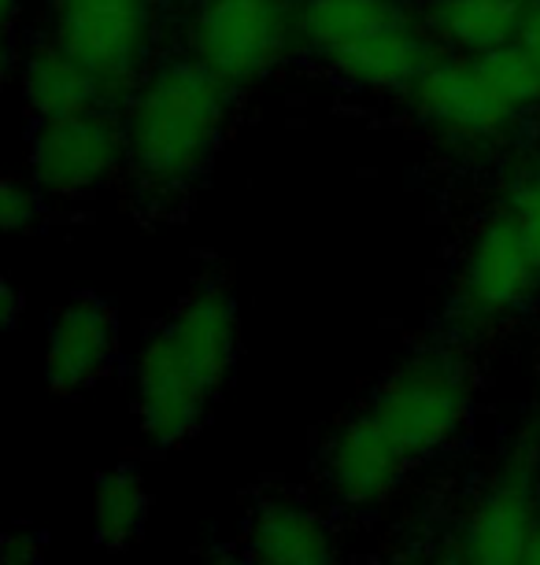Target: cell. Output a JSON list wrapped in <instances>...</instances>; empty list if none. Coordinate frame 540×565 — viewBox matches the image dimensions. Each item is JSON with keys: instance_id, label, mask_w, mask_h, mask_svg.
<instances>
[{"instance_id": "1", "label": "cell", "mask_w": 540, "mask_h": 565, "mask_svg": "<svg viewBox=\"0 0 540 565\" xmlns=\"http://www.w3.org/2000/svg\"><path fill=\"white\" fill-rule=\"evenodd\" d=\"M241 315L226 285L204 281L148 333L134 362V414L145 440L182 447L237 366Z\"/></svg>"}, {"instance_id": "2", "label": "cell", "mask_w": 540, "mask_h": 565, "mask_svg": "<svg viewBox=\"0 0 540 565\" xmlns=\"http://www.w3.org/2000/svg\"><path fill=\"white\" fill-rule=\"evenodd\" d=\"M230 122V85L193 56L163 60L126 104V159L148 193H182L204 174Z\"/></svg>"}, {"instance_id": "3", "label": "cell", "mask_w": 540, "mask_h": 565, "mask_svg": "<svg viewBox=\"0 0 540 565\" xmlns=\"http://www.w3.org/2000/svg\"><path fill=\"white\" fill-rule=\"evenodd\" d=\"M474 377L463 355L448 348H419L378 381L367 411L393 433V440L422 462L467 429Z\"/></svg>"}, {"instance_id": "4", "label": "cell", "mask_w": 540, "mask_h": 565, "mask_svg": "<svg viewBox=\"0 0 540 565\" xmlns=\"http://www.w3.org/2000/svg\"><path fill=\"white\" fill-rule=\"evenodd\" d=\"M189 56L234 85H252L278 67L293 45L285 0H200L189 15Z\"/></svg>"}, {"instance_id": "5", "label": "cell", "mask_w": 540, "mask_h": 565, "mask_svg": "<svg viewBox=\"0 0 540 565\" xmlns=\"http://www.w3.org/2000/svg\"><path fill=\"white\" fill-rule=\"evenodd\" d=\"M56 41L86 63L104 93L137 89L156 41V0H60Z\"/></svg>"}, {"instance_id": "6", "label": "cell", "mask_w": 540, "mask_h": 565, "mask_svg": "<svg viewBox=\"0 0 540 565\" xmlns=\"http://www.w3.org/2000/svg\"><path fill=\"white\" fill-rule=\"evenodd\" d=\"M123 163H130L126 134L100 108L38 122L27 145V178L41 189V196L60 200V204L100 193Z\"/></svg>"}, {"instance_id": "7", "label": "cell", "mask_w": 540, "mask_h": 565, "mask_svg": "<svg viewBox=\"0 0 540 565\" xmlns=\"http://www.w3.org/2000/svg\"><path fill=\"white\" fill-rule=\"evenodd\" d=\"M537 518L540 447L533 440H518L481 484L467 521H463L459 547L470 565H518Z\"/></svg>"}, {"instance_id": "8", "label": "cell", "mask_w": 540, "mask_h": 565, "mask_svg": "<svg viewBox=\"0 0 540 565\" xmlns=\"http://www.w3.org/2000/svg\"><path fill=\"white\" fill-rule=\"evenodd\" d=\"M540 289V259L507 211H496L474 233L459 263L455 292L474 318H504Z\"/></svg>"}, {"instance_id": "9", "label": "cell", "mask_w": 540, "mask_h": 565, "mask_svg": "<svg viewBox=\"0 0 540 565\" xmlns=\"http://www.w3.org/2000/svg\"><path fill=\"white\" fill-rule=\"evenodd\" d=\"M411 462L415 458L363 407L330 433L322 451V477L337 503L352 510H374L396 495Z\"/></svg>"}, {"instance_id": "10", "label": "cell", "mask_w": 540, "mask_h": 565, "mask_svg": "<svg viewBox=\"0 0 540 565\" xmlns=\"http://www.w3.org/2000/svg\"><path fill=\"white\" fill-rule=\"evenodd\" d=\"M411 108L426 126L452 137H493L504 122L515 119V108L507 104L478 56H452L433 60L419 82L411 85Z\"/></svg>"}, {"instance_id": "11", "label": "cell", "mask_w": 540, "mask_h": 565, "mask_svg": "<svg viewBox=\"0 0 540 565\" xmlns=\"http://www.w3.org/2000/svg\"><path fill=\"white\" fill-rule=\"evenodd\" d=\"M119 355V318L97 292H78L49 318L45 381L56 396H78L104 381Z\"/></svg>"}, {"instance_id": "12", "label": "cell", "mask_w": 540, "mask_h": 565, "mask_svg": "<svg viewBox=\"0 0 540 565\" xmlns=\"http://www.w3.org/2000/svg\"><path fill=\"white\" fill-rule=\"evenodd\" d=\"M245 547L256 565H341L330 525L293 495H271L252 510Z\"/></svg>"}, {"instance_id": "13", "label": "cell", "mask_w": 540, "mask_h": 565, "mask_svg": "<svg viewBox=\"0 0 540 565\" xmlns=\"http://www.w3.org/2000/svg\"><path fill=\"white\" fill-rule=\"evenodd\" d=\"M19 97L38 122L67 119V115L93 111L104 97V85L93 71L63 49L56 38L38 41L19 56Z\"/></svg>"}, {"instance_id": "14", "label": "cell", "mask_w": 540, "mask_h": 565, "mask_svg": "<svg viewBox=\"0 0 540 565\" xmlns=\"http://www.w3.org/2000/svg\"><path fill=\"white\" fill-rule=\"evenodd\" d=\"M400 23L407 15L396 0H304L296 30L322 63H337Z\"/></svg>"}, {"instance_id": "15", "label": "cell", "mask_w": 540, "mask_h": 565, "mask_svg": "<svg viewBox=\"0 0 540 565\" xmlns=\"http://www.w3.org/2000/svg\"><path fill=\"white\" fill-rule=\"evenodd\" d=\"M430 63H433L430 41L411 23H400L393 30H385V34H378L374 41H367V45H359L356 52H348L337 63H330V67L345 82L359 85V89L396 93V89H411Z\"/></svg>"}, {"instance_id": "16", "label": "cell", "mask_w": 540, "mask_h": 565, "mask_svg": "<svg viewBox=\"0 0 540 565\" xmlns=\"http://www.w3.org/2000/svg\"><path fill=\"white\" fill-rule=\"evenodd\" d=\"M526 19V0H433L430 4L433 34L455 45L463 56L515 45Z\"/></svg>"}, {"instance_id": "17", "label": "cell", "mask_w": 540, "mask_h": 565, "mask_svg": "<svg viewBox=\"0 0 540 565\" xmlns=\"http://www.w3.org/2000/svg\"><path fill=\"white\" fill-rule=\"evenodd\" d=\"M148 488L134 466H112L93 488V536L104 551H126L148 521Z\"/></svg>"}, {"instance_id": "18", "label": "cell", "mask_w": 540, "mask_h": 565, "mask_svg": "<svg viewBox=\"0 0 540 565\" xmlns=\"http://www.w3.org/2000/svg\"><path fill=\"white\" fill-rule=\"evenodd\" d=\"M41 222V189L30 178H4L0 185V230L30 233Z\"/></svg>"}, {"instance_id": "19", "label": "cell", "mask_w": 540, "mask_h": 565, "mask_svg": "<svg viewBox=\"0 0 540 565\" xmlns=\"http://www.w3.org/2000/svg\"><path fill=\"white\" fill-rule=\"evenodd\" d=\"M504 211L515 218V226L522 230L526 244L533 248V255L540 259V167L526 170V174L515 181Z\"/></svg>"}, {"instance_id": "20", "label": "cell", "mask_w": 540, "mask_h": 565, "mask_svg": "<svg viewBox=\"0 0 540 565\" xmlns=\"http://www.w3.org/2000/svg\"><path fill=\"white\" fill-rule=\"evenodd\" d=\"M0 565H45V536L38 529H12L0 540Z\"/></svg>"}, {"instance_id": "21", "label": "cell", "mask_w": 540, "mask_h": 565, "mask_svg": "<svg viewBox=\"0 0 540 565\" xmlns=\"http://www.w3.org/2000/svg\"><path fill=\"white\" fill-rule=\"evenodd\" d=\"M23 307H27V296L19 292L12 281L0 285V322H4V329L19 326V318H23Z\"/></svg>"}, {"instance_id": "22", "label": "cell", "mask_w": 540, "mask_h": 565, "mask_svg": "<svg viewBox=\"0 0 540 565\" xmlns=\"http://www.w3.org/2000/svg\"><path fill=\"white\" fill-rule=\"evenodd\" d=\"M518 45L526 49V56L533 60L537 71H540V8H537V12H529L522 34H518Z\"/></svg>"}, {"instance_id": "23", "label": "cell", "mask_w": 540, "mask_h": 565, "mask_svg": "<svg viewBox=\"0 0 540 565\" xmlns=\"http://www.w3.org/2000/svg\"><path fill=\"white\" fill-rule=\"evenodd\" d=\"M518 565H540V518H537L533 532H529L526 551H522V558H518Z\"/></svg>"}, {"instance_id": "24", "label": "cell", "mask_w": 540, "mask_h": 565, "mask_svg": "<svg viewBox=\"0 0 540 565\" xmlns=\"http://www.w3.org/2000/svg\"><path fill=\"white\" fill-rule=\"evenodd\" d=\"M426 565H470V562H467V554H463V547H455V551L433 554V558H430Z\"/></svg>"}, {"instance_id": "25", "label": "cell", "mask_w": 540, "mask_h": 565, "mask_svg": "<svg viewBox=\"0 0 540 565\" xmlns=\"http://www.w3.org/2000/svg\"><path fill=\"white\" fill-rule=\"evenodd\" d=\"M204 565H256L252 558H237V554H215L211 562H204Z\"/></svg>"}, {"instance_id": "26", "label": "cell", "mask_w": 540, "mask_h": 565, "mask_svg": "<svg viewBox=\"0 0 540 565\" xmlns=\"http://www.w3.org/2000/svg\"><path fill=\"white\" fill-rule=\"evenodd\" d=\"M533 4H537V8H540V0H533Z\"/></svg>"}, {"instance_id": "27", "label": "cell", "mask_w": 540, "mask_h": 565, "mask_svg": "<svg viewBox=\"0 0 540 565\" xmlns=\"http://www.w3.org/2000/svg\"><path fill=\"white\" fill-rule=\"evenodd\" d=\"M52 4H60V0H52Z\"/></svg>"}, {"instance_id": "28", "label": "cell", "mask_w": 540, "mask_h": 565, "mask_svg": "<svg viewBox=\"0 0 540 565\" xmlns=\"http://www.w3.org/2000/svg\"><path fill=\"white\" fill-rule=\"evenodd\" d=\"M285 4H289V0H285Z\"/></svg>"}]
</instances>
